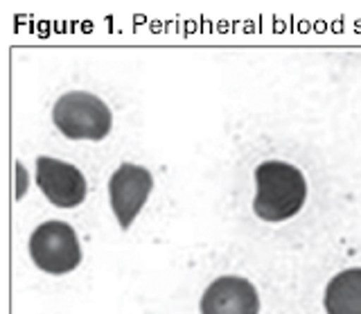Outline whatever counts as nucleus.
<instances>
[{
  "label": "nucleus",
  "mask_w": 361,
  "mask_h": 314,
  "mask_svg": "<svg viewBox=\"0 0 361 314\" xmlns=\"http://www.w3.org/2000/svg\"><path fill=\"white\" fill-rule=\"evenodd\" d=\"M152 174L140 165L124 163L113 172L109 181V197L111 208L116 212L122 229H129L135 215L142 210L147 197L152 193Z\"/></svg>",
  "instance_id": "obj_4"
},
{
  "label": "nucleus",
  "mask_w": 361,
  "mask_h": 314,
  "mask_svg": "<svg viewBox=\"0 0 361 314\" xmlns=\"http://www.w3.org/2000/svg\"><path fill=\"white\" fill-rule=\"evenodd\" d=\"M327 314H361V269L336 274L325 289Z\"/></svg>",
  "instance_id": "obj_7"
},
{
  "label": "nucleus",
  "mask_w": 361,
  "mask_h": 314,
  "mask_svg": "<svg viewBox=\"0 0 361 314\" xmlns=\"http://www.w3.org/2000/svg\"><path fill=\"white\" fill-rule=\"evenodd\" d=\"M255 287L240 276H221L201 296V314H257Z\"/></svg>",
  "instance_id": "obj_6"
},
{
  "label": "nucleus",
  "mask_w": 361,
  "mask_h": 314,
  "mask_svg": "<svg viewBox=\"0 0 361 314\" xmlns=\"http://www.w3.org/2000/svg\"><path fill=\"white\" fill-rule=\"evenodd\" d=\"M30 253L39 269L54 276L73 272L82 260L77 235L71 224L63 222H45L32 233Z\"/></svg>",
  "instance_id": "obj_3"
},
{
  "label": "nucleus",
  "mask_w": 361,
  "mask_h": 314,
  "mask_svg": "<svg viewBox=\"0 0 361 314\" xmlns=\"http://www.w3.org/2000/svg\"><path fill=\"white\" fill-rule=\"evenodd\" d=\"M52 120L56 129L73 140H102L109 136L113 125L109 107L86 91L61 95L52 109Z\"/></svg>",
  "instance_id": "obj_2"
},
{
  "label": "nucleus",
  "mask_w": 361,
  "mask_h": 314,
  "mask_svg": "<svg viewBox=\"0 0 361 314\" xmlns=\"http://www.w3.org/2000/svg\"><path fill=\"white\" fill-rule=\"evenodd\" d=\"M37 183L50 204L59 208L79 206L86 199V179L75 165L39 156L37 159Z\"/></svg>",
  "instance_id": "obj_5"
},
{
  "label": "nucleus",
  "mask_w": 361,
  "mask_h": 314,
  "mask_svg": "<svg viewBox=\"0 0 361 314\" xmlns=\"http://www.w3.org/2000/svg\"><path fill=\"white\" fill-rule=\"evenodd\" d=\"M257 197L253 210L264 222H285L300 212L307 199V183L298 167L282 161H267L255 170Z\"/></svg>",
  "instance_id": "obj_1"
}]
</instances>
